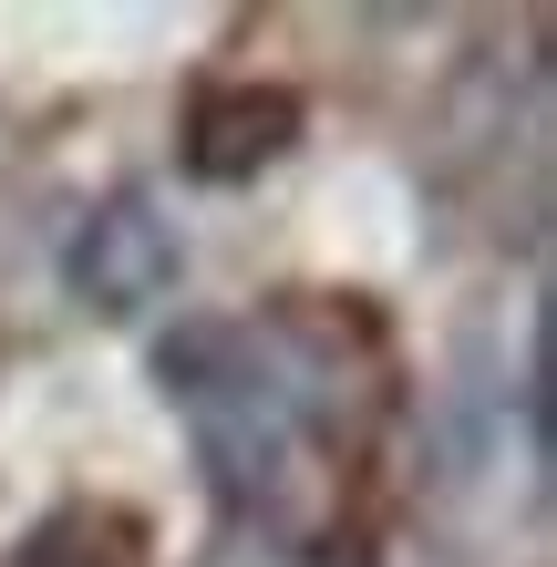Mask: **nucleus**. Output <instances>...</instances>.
I'll return each mask as SVG.
<instances>
[{
	"mask_svg": "<svg viewBox=\"0 0 557 567\" xmlns=\"http://www.w3.org/2000/svg\"><path fill=\"white\" fill-rule=\"evenodd\" d=\"M289 135H300V104H289V93L217 83V93H196V114H186V176L238 186V176H258V165H279Z\"/></svg>",
	"mask_w": 557,
	"mask_h": 567,
	"instance_id": "7ed1b4c3",
	"label": "nucleus"
},
{
	"mask_svg": "<svg viewBox=\"0 0 557 567\" xmlns=\"http://www.w3.org/2000/svg\"><path fill=\"white\" fill-rule=\"evenodd\" d=\"M155 382L186 403L196 423V454L227 495H269L279 464H289V433H300V392H279L258 330L238 320H176L155 341Z\"/></svg>",
	"mask_w": 557,
	"mask_h": 567,
	"instance_id": "f257e3e1",
	"label": "nucleus"
},
{
	"mask_svg": "<svg viewBox=\"0 0 557 567\" xmlns=\"http://www.w3.org/2000/svg\"><path fill=\"white\" fill-rule=\"evenodd\" d=\"M62 279H73L93 310H155L176 289V227L155 217V196H114V207L83 217V238L62 248Z\"/></svg>",
	"mask_w": 557,
	"mask_h": 567,
	"instance_id": "f03ea898",
	"label": "nucleus"
},
{
	"mask_svg": "<svg viewBox=\"0 0 557 567\" xmlns=\"http://www.w3.org/2000/svg\"><path fill=\"white\" fill-rule=\"evenodd\" d=\"M341 567H362V557H341Z\"/></svg>",
	"mask_w": 557,
	"mask_h": 567,
	"instance_id": "20e7f679",
	"label": "nucleus"
}]
</instances>
